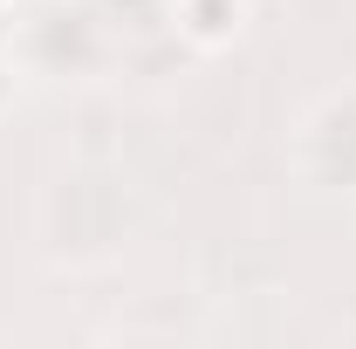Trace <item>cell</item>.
Here are the masks:
<instances>
[{
    "label": "cell",
    "instance_id": "obj_1",
    "mask_svg": "<svg viewBox=\"0 0 356 349\" xmlns=\"http://www.w3.org/2000/svg\"><path fill=\"white\" fill-rule=\"evenodd\" d=\"M185 14H192V35H206V42L233 28V0H192Z\"/></svg>",
    "mask_w": 356,
    "mask_h": 349
}]
</instances>
